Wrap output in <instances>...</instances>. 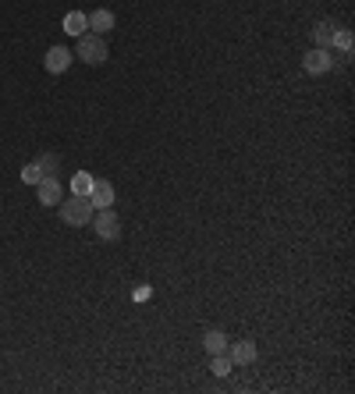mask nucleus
Masks as SVG:
<instances>
[{
    "instance_id": "obj_7",
    "label": "nucleus",
    "mask_w": 355,
    "mask_h": 394,
    "mask_svg": "<svg viewBox=\"0 0 355 394\" xmlns=\"http://www.w3.org/2000/svg\"><path fill=\"white\" fill-rule=\"evenodd\" d=\"M227 355L235 366H252L256 362V341H235V344H227Z\"/></svg>"
},
{
    "instance_id": "obj_18",
    "label": "nucleus",
    "mask_w": 355,
    "mask_h": 394,
    "mask_svg": "<svg viewBox=\"0 0 355 394\" xmlns=\"http://www.w3.org/2000/svg\"><path fill=\"white\" fill-rule=\"evenodd\" d=\"M150 295H153V291H150V288H135V302H146V298H150Z\"/></svg>"
},
{
    "instance_id": "obj_16",
    "label": "nucleus",
    "mask_w": 355,
    "mask_h": 394,
    "mask_svg": "<svg viewBox=\"0 0 355 394\" xmlns=\"http://www.w3.org/2000/svg\"><path fill=\"white\" fill-rule=\"evenodd\" d=\"M334 47H337V50H341V54L348 57V54H351V47H355L351 33H348V29H337V36H334Z\"/></svg>"
},
{
    "instance_id": "obj_14",
    "label": "nucleus",
    "mask_w": 355,
    "mask_h": 394,
    "mask_svg": "<svg viewBox=\"0 0 355 394\" xmlns=\"http://www.w3.org/2000/svg\"><path fill=\"white\" fill-rule=\"evenodd\" d=\"M43 178H47V174H43V167H40V164H36V160H33V164H26V167H22V181H26V185H40V181H43Z\"/></svg>"
},
{
    "instance_id": "obj_2",
    "label": "nucleus",
    "mask_w": 355,
    "mask_h": 394,
    "mask_svg": "<svg viewBox=\"0 0 355 394\" xmlns=\"http://www.w3.org/2000/svg\"><path fill=\"white\" fill-rule=\"evenodd\" d=\"M75 57L86 61V64H103V61L111 57V50H107V36L82 33V36H79V50H75Z\"/></svg>"
},
{
    "instance_id": "obj_12",
    "label": "nucleus",
    "mask_w": 355,
    "mask_h": 394,
    "mask_svg": "<svg viewBox=\"0 0 355 394\" xmlns=\"http://www.w3.org/2000/svg\"><path fill=\"white\" fill-rule=\"evenodd\" d=\"M203 344H206V351H210V355L227 351V337H224V330H206V334H203Z\"/></svg>"
},
{
    "instance_id": "obj_4",
    "label": "nucleus",
    "mask_w": 355,
    "mask_h": 394,
    "mask_svg": "<svg viewBox=\"0 0 355 394\" xmlns=\"http://www.w3.org/2000/svg\"><path fill=\"white\" fill-rule=\"evenodd\" d=\"M302 68H305V75H327V72L334 68V57H330V50L312 47V50L302 57Z\"/></svg>"
},
{
    "instance_id": "obj_11",
    "label": "nucleus",
    "mask_w": 355,
    "mask_h": 394,
    "mask_svg": "<svg viewBox=\"0 0 355 394\" xmlns=\"http://www.w3.org/2000/svg\"><path fill=\"white\" fill-rule=\"evenodd\" d=\"M64 33H68V36H82V33H89V18H86L82 11L64 15Z\"/></svg>"
},
{
    "instance_id": "obj_13",
    "label": "nucleus",
    "mask_w": 355,
    "mask_h": 394,
    "mask_svg": "<svg viewBox=\"0 0 355 394\" xmlns=\"http://www.w3.org/2000/svg\"><path fill=\"white\" fill-rule=\"evenodd\" d=\"M93 174H86V171H79L75 178H72V196H89V188H93Z\"/></svg>"
},
{
    "instance_id": "obj_8",
    "label": "nucleus",
    "mask_w": 355,
    "mask_h": 394,
    "mask_svg": "<svg viewBox=\"0 0 355 394\" xmlns=\"http://www.w3.org/2000/svg\"><path fill=\"white\" fill-rule=\"evenodd\" d=\"M36 188H40V203H43V206H57V203H61V181H57L54 174H47Z\"/></svg>"
},
{
    "instance_id": "obj_6",
    "label": "nucleus",
    "mask_w": 355,
    "mask_h": 394,
    "mask_svg": "<svg viewBox=\"0 0 355 394\" xmlns=\"http://www.w3.org/2000/svg\"><path fill=\"white\" fill-rule=\"evenodd\" d=\"M86 199L93 203V210H103V206H114V185H111V181H100V178H96Z\"/></svg>"
},
{
    "instance_id": "obj_10",
    "label": "nucleus",
    "mask_w": 355,
    "mask_h": 394,
    "mask_svg": "<svg viewBox=\"0 0 355 394\" xmlns=\"http://www.w3.org/2000/svg\"><path fill=\"white\" fill-rule=\"evenodd\" d=\"M334 36H337V26H334V22H320V26L312 29V43L323 47V50L334 47Z\"/></svg>"
},
{
    "instance_id": "obj_5",
    "label": "nucleus",
    "mask_w": 355,
    "mask_h": 394,
    "mask_svg": "<svg viewBox=\"0 0 355 394\" xmlns=\"http://www.w3.org/2000/svg\"><path fill=\"white\" fill-rule=\"evenodd\" d=\"M72 61H75V54H72L68 47H50V50H47V57H43V64H47V72H50V75L68 72V68H72Z\"/></svg>"
},
{
    "instance_id": "obj_15",
    "label": "nucleus",
    "mask_w": 355,
    "mask_h": 394,
    "mask_svg": "<svg viewBox=\"0 0 355 394\" xmlns=\"http://www.w3.org/2000/svg\"><path fill=\"white\" fill-rule=\"evenodd\" d=\"M231 366H235V362H231V355H227V351H220V355H213V362H210V369H213V376H227V373H231Z\"/></svg>"
},
{
    "instance_id": "obj_9",
    "label": "nucleus",
    "mask_w": 355,
    "mask_h": 394,
    "mask_svg": "<svg viewBox=\"0 0 355 394\" xmlns=\"http://www.w3.org/2000/svg\"><path fill=\"white\" fill-rule=\"evenodd\" d=\"M89 18V33H96V36H107L111 29H114V15L107 11V8H100V11H93V15H86Z\"/></svg>"
},
{
    "instance_id": "obj_17",
    "label": "nucleus",
    "mask_w": 355,
    "mask_h": 394,
    "mask_svg": "<svg viewBox=\"0 0 355 394\" xmlns=\"http://www.w3.org/2000/svg\"><path fill=\"white\" fill-rule=\"evenodd\" d=\"M36 164L43 167V174H57V167H61V157H57V153H43Z\"/></svg>"
},
{
    "instance_id": "obj_3",
    "label": "nucleus",
    "mask_w": 355,
    "mask_h": 394,
    "mask_svg": "<svg viewBox=\"0 0 355 394\" xmlns=\"http://www.w3.org/2000/svg\"><path fill=\"white\" fill-rule=\"evenodd\" d=\"M89 224L96 227V235H100L103 242H118V238H121V220H118V213H114L111 206H103V210H96Z\"/></svg>"
},
{
    "instance_id": "obj_1",
    "label": "nucleus",
    "mask_w": 355,
    "mask_h": 394,
    "mask_svg": "<svg viewBox=\"0 0 355 394\" xmlns=\"http://www.w3.org/2000/svg\"><path fill=\"white\" fill-rule=\"evenodd\" d=\"M57 210H61V220L68 224V227H86L89 220H93V203L86 199V196H72V199H61L57 203Z\"/></svg>"
}]
</instances>
